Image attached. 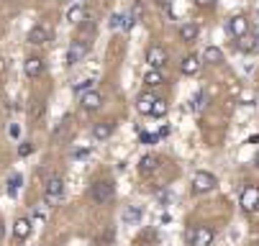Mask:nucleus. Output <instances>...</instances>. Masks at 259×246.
<instances>
[{"instance_id": "obj_26", "label": "nucleus", "mask_w": 259, "mask_h": 246, "mask_svg": "<svg viewBox=\"0 0 259 246\" xmlns=\"http://www.w3.org/2000/svg\"><path fill=\"white\" fill-rule=\"evenodd\" d=\"M90 90H95V80H90V77H85V80H80V82L75 85V92H80V95H85V92H90Z\"/></svg>"}, {"instance_id": "obj_13", "label": "nucleus", "mask_w": 259, "mask_h": 246, "mask_svg": "<svg viewBox=\"0 0 259 246\" xmlns=\"http://www.w3.org/2000/svg\"><path fill=\"white\" fill-rule=\"evenodd\" d=\"M198 36H200V26H198V23H182V26H180V39H182L185 44H193Z\"/></svg>"}, {"instance_id": "obj_33", "label": "nucleus", "mask_w": 259, "mask_h": 246, "mask_svg": "<svg viewBox=\"0 0 259 246\" xmlns=\"http://www.w3.org/2000/svg\"><path fill=\"white\" fill-rule=\"evenodd\" d=\"M215 3V0H195V6H200V8H210Z\"/></svg>"}, {"instance_id": "obj_16", "label": "nucleus", "mask_w": 259, "mask_h": 246, "mask_svg": "<svg viewBox=\"0 0 259 246\" xmlns=\"http://www.w3.org/2000/svg\"><path fill=\"white\" fill-rule=\"evenodd\" d=\"M31 226H33V223H31L28 218H18V221L13 223V236H16L18 241H26V238L31 236Z\"/></svg>"}, {"instance_id": "obj_28", "label": "nucleus", "mask_w": 259, "mask_h": 246, "mask_svg": "<svg viewBox=\"0 0 259 246\" xmlns=\"http://www.w3.org/2000/svg\"><path fill=\"white\" fill-rule=\"evenodd\" d=\"M31 152H33V144H31V141H23V144L18 146V157H28Z\"/></svg>"}, {"instance_id": "obj_23", "label": "nucleus", "mask_w": 259, "mask_h": 246, "mask_svg": "<svg viewBox=\"0 0 259 246\" xmlns=\"http://www.w3.org/2000/svg\"><path fill=\"white\" fill-rule=\"evenodd\" d=\"M28 116H31L33 121H39V118L44 116V103H41V100H31V105H28Z\"/></svg>"}, {"instance_id": "obj_19", "label": "nucleus", "mask_w": 259, "mask_h": 246, "mask_svg": "<svg viewBox=\"0 0 259 246\" xmlns=\"http://www.w3.org/2000/svg\"><path fill=\"white\" fill-rule=\"evenodd\" d=\"M164 82V75L159 72V69H149V72H146V77H144V85L146 87H159Z\"/></svg>"}, {"instance_id": "obj_8", "label": "nucleus", "mask_w": 259, "mask_h": 246, "mask_svg": "<svg viewBox=\"0 0 259 246\" xmlns=\"http://www.w3.org/2000/svg\"><path fill=\"white\" fill-rule=\"evenodd\" d=\"M47 41H52V33H49L44 26H33V28L28 31V44H33V46H44Z\"/></svg>"}, {"instance_id": "obj_20", "label": "nucleus", "mask_w": 259, "mask_h": 246, "mask_svg": "<svg viewBox=\"0 0 259 246\" xmlns=\"http://www.w3.org/2000/svg\"><path fill=\"white\" fill-rule=\"evenodd\" d=\"M67 21L69 23H82L85 21V6H72L67 11Z\"/></svg>"}, {"instance_id": "obj_34", "label": "nucleus", "mask_w": 259, "mask_h": 246, "mask_svg": "<svg viewBox=\"0 0 259 246\" xmlns=\"http://www.w3.org/2000/svg\"><path fill=\"white\" fill-rule=\"evenodd\" d=\"M169 3H172V0H157V6H159V8H169Z\"/></svg>"}, {"instance_id": "obj_4", "label": "nucleus", "mask_w": 259, "mask_h": 246, "mask_svg": "<svg viewBox=\"0 0 259 246\" xmlns=\"http://www.w3.org/2000/svg\"><path fill=\"white\" fill-rule=\"evenodd\" d=\"M213 238H215V233H213L210 226H198V228L188 231V241H190V246H210Z\"/></svg>"}, {"instance_id": "obj_10", "label": "nucleus", "mask_w": 259, "mask_h": 246, "mask_svg": "<svg viewBox=\"0 0 259 246\" xmlns=\"http://www.w3.org/2000/svg\"><path fill=\"white\" fill-rule=\"evenodd\" d=\"M113 123L110 121H98V123H93V138L95 141H105V138H110L113 136Z\"/></svg>"}, {"instance_id": "obj_22", "label": "nucleus", "mask_w": 259, "mask_h": 246, "mask_svg": "<svg viewBox=\"0 0 259 246\" xmlns=\"http://www.w3.org/2000/svg\"><path fill=\"white\" fill-rule=\"evenodd\" d=\"M190 108H193L195 113H203V111L208 108V97H205L203 92H198V95H193V100H190Z\"/></svg>"}, {"instance_id": "obj_25", "label": "nucleus", "mask_w": 259, "mask_h": 246, "mask_svg": "<svg viewBox=\"0 0 259 246\" xmlns=\"http://www.w3.org/2000/svg\"><path fill=\"white\" fill-rule=\"evenodd\" d=\"M167 111H169V105H167V100L157 97V103H154V111H152V116H154V118H162V116H167Z\"/></svg>"}, {"instance_id": "obj_30", "label": "nucleus", "mask_w": 259, "mask_h": 246, "mask_svg": "<svg viewBox=\"0 0 259 246\" xmlns=\"http://www.w3.org/2000/svg\"><path fill=\"white\" fill-rule=\"evenodd\" d=\"M244 105H251L254 103V92H241V97H239Z\"/></svg>"}, {"instance_id": "obj_27", "label": "nucleus", "mask_w": 259, "mask_h": 246, "mask_svg": "<svg viewBox=\"0 0 259 246\" xmlns=\"http://www.w3.org/2000/svg\"><path fill=\"white\" fill-rule=\"evenodd\" d=\"M239 49H241V52H254V49H256V39H249V36H244V39L239 41Z\"/></svg>"}, {"instance_id": "obj_11", "label": "nucleus", "mask_w": 259, "mask_h": 246, "mask_svg": "<svg viewBox=\"0 0 259 246\" xmlns=\"http://www.w3.org/2000/svg\"><path fill=\"white\" fill-rule=\"evenodd\" d=\"M80 105H82L85 111H98L100 105H103V95L98 90H90V92L80 95Z\"/></svg>"}, {"instance_id": "obj_36", "label": "nucleus", "mask_w": 259, "mask_h": 246, "mask_svg": "<svg viewBox=\"0 0 259 246\" xmlns=\"http://www.w3.org/2000/svg\"><path fill=\"white\" fill-rule=\"evenodd\" d=\"M3 72H6V59L0 57V75H3Z\"/></svg>"}, {"instance_id": "obj_31", "label": "nucleus", "mask_w": 259, "mask_h": 246, "mask_svg": "<svg viewBox=\"0 0 259 246\" xmlns=\"http://www.w3.org/2000/svg\"><path fill=\"white\" fill-rule=\"evenodd\" d=\"M33 221H36V223H44V221H47V213H44V210H36Z\"/></svg>"}, {"instance_id": "obj_39", "label": "nucleus", "mask_w": 259, "mask_h": 246, "mask_svg": "<svg viewBox=\"0 0 259 246\" xmlns=\"http://www.w3.org/2000/svg\"><path fill=\"white\" fill-rule=\"evenodd\" d=\"M256 49H259V36H256Z\"/></svg>"}, {"instance_id": "obj_38", "label": "nucleus", "mask_w": 259, "mask_h": 246, "mask_svg": "<svg viewBox=\"0 0 259 246\" xmlns=\"http://www.w3.org/2000/svg\"><path fill=\"white\" fill-rule=\"evenodd\" d=\"M254 164H256V167H259V152H256V157H254Z\"/></svg>"}, {"instance_id": "obj_17", "label": "nucleus", "mask_w": 259, "mask_h": 246, "mask_svg": "<svg viewBox=\"0 0 259 246\" xmlns=\"http://www.w3.org/2000/svg\"><path fill=\"white\" fill-rule=\"evenodd\" d=\"M139 169H141V174H152V172L159 169V159H157L154 154H146V157H141Z\"/></svg>"}, {"instance_id": "obj_35", "label": "nucleus", "mask_w": 259, "mask_h": 246, "mask_svg": "<svg viewBox=\"0 0 259 246\" xmlns=\"http://www.w3.org/2000/svg\"><path fill=\"white\" fill-rule=\"evenodd\" d=\"M8 133H11V136L16 138V136H18V126H11V128H8Z\"/></svg>"}, {"instance_id": "obj_9", "label": "nucleus", "mask_w": 259, "mask_h": 246, "mask_svg": "<svg viewBox=\"0 0 259 246\" xmlns=\"http://www.w3.org/2000/svg\"><path fill=\"white\" fill-rule=\"evenodd\" d=\"M246 31H249V21H246L244 16H234V18L229 21V33H231V36L244 39V36H246Z\"/></svg>"}, {"instance_id": "obj_40", "label": "nucleus", "mask_w": 259, "mask_h": 246, "mask_svg": "<svg viewBox=\"0 0 259 246\" xmlns=\"http://www.w3.org/2000/svg\"><path fill=\"white\" fill-rule=\"evenodd\" d=\"M256 246H259V243H256Z\"/></svg>"}, {"instance_id": "obj_32", "label": "nucleus", "mask_w": 259, "mask_h": 246, "mask_svg": "<svg viewBox=\"0 0 259 246\" xmlns=\"http://www.w3.org/2000/svg\"><path fill=\"white\" fill-rule=\"evenodd\" d=\"M141 141H144V144H152V141L157 144V136H152V133H144V136H141Z\"/></svg>"}, {"instance_id": "obj_24", "label": "nucleus", "mask_w": 259, "mask_h": 246, "mask_svg": "<svg viewBox=\"0 0 259 246\" xmlns=\"http://www.w3.org/2000/svg\"><path fill=\"white\" fill-rule=\"evenodd\" d=\"M108 28L110 31H118V28H126V16H121V13H113L108 18Z\"/></svg>"}, {"instance_id": "obj_37", "label": "nucleus", "mask_w": 259, "mask_h": 246, "mask_svg": "<svg viewBox=\"0 0 259 246\" xmlns=\"http://www.w3.org/2000/svg\"><path fill=\"white\" fill-rule=\"evenodd\" d=\"M3 236H6V226L0 223V241H3Z\"/></svg>"}, {"instance_id": "obj_5", "label": "nucleus", "mask_w": 259, "mask_h": 246, "mask_svg": "<svg viewBox=\"0 0 259 246\" xmlns=\"http://www.w3.org/2000/svg\"><path fill=\"white\" fill-rule=\"evenodd\" d=\"M90 198H93V203H98V205L108 203L110 198H113V182H108V180L95 182L93 190H90Z\"/></svg>"}, {"instance_id": "obj_18", "label": "nucleus", "mask_w": 259, "mask_h": 246, "mask_svg": "<svg viewBox=\"0 0 259 246\" xmlns=\"http://www.w3.org/2000/svg\"><path fill=\"white\" fill-rule=\"evenodd\" d=\"M203 62H208V64H221V62H224V52H221L218 46H205Z\"/></svg>"}, {"instance_id": "obj_3", "label": "nucleus", "mask_w": 259, "mask_h": 246, "mask_svg": "<svg viewBox=\"0 0 259 246\" xmlns=\"http://www.w3.org/2000/svg\"><path fill=\"white\" fill-rule=\"evenodd\" d=\"M88 52H90L88 39H85V36L75 39V41H72V46H69V52H67V64H69V67H72V64H80V62L88 57Z\"/></svg>"}, {"instance_id": "obj_29", "label": "nucleus", "mask_w": 259, "mask_h": 246, "mask_svg": "<svg viewBox=\"0 0 259 246\" xmlns=\"http://www.w3.org/2000/svg\"><path fill=\"white\" fill-rule=\"evenodd\" d=\"M18 185H21V177H13V180H8V195H11V198L18 192Z\"/></svg>"}, {"instance_id": "obj_12", "label": "nucleus", "mask_w": 259, "mask_h": 246, "mask_svg": "<svg viewBox=\"0 0 259 246\" xmlns=\"http://www.w3.org/2000/svg\"><path fill=\"white\" fill-rule=\"evenodd\" d=\"M154 103H157V97H154L152 92H141V95H139V100H136V111H139L141 116H152Z\"/></svg>"}, {"instance_id": "obj_1", "label": "nucleus", "mask_w": 259, "mask_h": 246, "mask_svg": "<svg viewBox=\"0 0 259 246\" xmlns=\"http://www.w3.org/2000/svg\"><path fill=\"white\" fill-rule=\"evenodd\" d=\"M215 185H218L215 177H213L210 172H205V169H198L193 177H190V187H193L195 195H205V192H210Z\"/></svg>"}, {"instance_id": "obj_6", "label": "nucleus", "mask_w": 259, "mask_h": 246, "mask_svg": "<svg viewBox=\"0 0 259 246\" xmlns=\"http://www.w3.org/2000/svg\"><path fill=\"white\" fill-rule=\"evenodd\" d=\"M167 49L164 46H159V44H152L149 49H146V62L152 64V69H159V67H164L167 64Z\"/></svg>"}, {"instance_id": "obj_2", "label": "nucleus", "mask_w": 259, "mask_h": 246, "mask_svg": "<svg viewBox=\"0 0 259 246\" xmlns=\"http://www.w3.org/2000/svg\"><path fill=\"white\" fill-rule=\"evenodd\" d=\"M239 203H241L244 213H256L259 210V185H244Z\"/></svg>"}, {"instance_id": "obj_21", "label": "nucleus", "mask_w": 259, "mask_h": 246, "mask_svg": "<svg viewBox=\"0 0 259 246\" xmlns=\"http://www.w3.org/2000/svg\"><path fill=\"white\" fill-rule=\"evenodd\" d=\"M141 208H126L123 210V223H128V226H134V223H139L141 221Z\"/></svg>"}, {"instance_id": "obj_15", "label": "nucleus", "mask_w": 259, "mask_h": 246, "mask_svg": "<svg viewBox=\"0 0 259 246\" xmlns=\"http://www.w3.org/2000/svg\"><path fill=\"white\" fill-rule=\"evenodd\" d=\"M200 67H203V62L190 54V57H185V59L180 62V72H182V75H198Z\"/></svg>"}, {"instance_id": "obj_14", "label": "nucleus", "mask_w": 259, "mask_h": 246, "mask_svg": "<svg viewBox=\"0 0 259 246\" xmlns=\"http://www.w3.org/2000/svg\"><path fill=\"white\" fill-rule=\"evenodd\" d=\"M23 72H26L28 77H39V75L44 72V59H39V57H28V59L23 62Z\"/></svg>"}, {"instance_id": "obj_7", "label": "nucleus", "mask_w": 259, "mask_h": 246, "mask_svg": "<svg viewBox=\"0 0 259 246\" xmlns=\"http://www.w3.org/2000/svg\"><path fill=\"white\" fill-rule=\"evenodd\" d=\"M62 192H64V182L62 177H49L47 180V203H59L62 200Z\"/></svg>"}]
</instances>
